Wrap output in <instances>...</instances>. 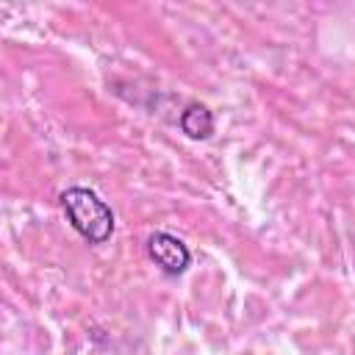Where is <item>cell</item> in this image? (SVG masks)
Masks as SVG:
<instances>
[{
  "label": "cell",
  "instance_id": "2",
  "mask_svg": "<svg viewBox=\"0 0 355 355\" xmlns=\"http://www.w3.org/2000/svg\"><path fill=\"white\" fill-rule=\"evenodd\" d=\"M147 255L150 261L169 277H178L189 269L191 263V250L172 233L166 230H155L150 239H147Z\"/></svg>",
  "mask_w": 355,
  "mask_h": 355
},
{
  "label": "cell",
  "instance_id": "3",
  "mask_svg": "<svg viewBox=\"0 0 355 355\" xmlns=\"http://www.w3.org/2000/svg\"><path fill=\"white\" fill-rule=\"evenodd\" d=\"M180 130L189 136V139H208L214 133V114L208 105L202 103H189L183 111H180V119H178Z\"/></svg>",
  "mask_w": 355,
  "mask_h": 355
},
{
  "label": "cell",
  "instance_id": "1",
  "mask_svg": "<svg viewBox=\"0 0 355 355\" xmlns=\"http://www.w3.org/2000/svg\"><path fill=\"white\" fill-rule=\"evenodd\" d=\"M61 208L67 222L72 225V230L86 239L89 244H105L114 233V211L111 205L92 189L86 186H69L61 191Z\"/></svg>",
  "mask_w": 355,
  "mask_h": 355
}]
</instances>
